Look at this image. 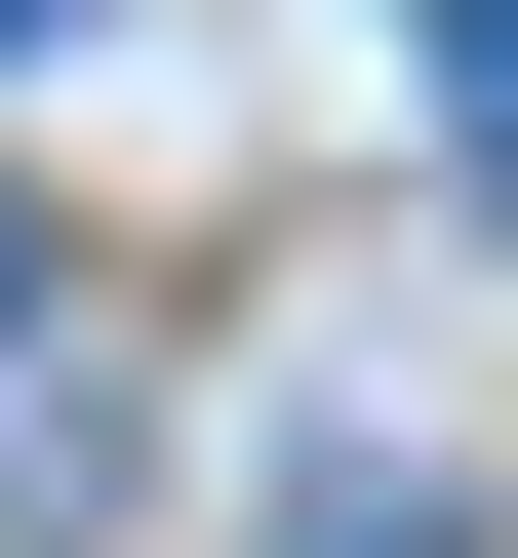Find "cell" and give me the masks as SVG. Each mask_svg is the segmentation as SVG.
<instances>
[{"label":"cell","instance_id":"obj_1","mask_svg":"<svg viewBox=\"0 0 518 558\" xmlns=\"http://www.w3.org/2000/svg\"><path fill=\"white\" fill-rule=\"evenodd\" d=\"M81 439H120V399H81V279H40V240H0V558H40V519H81Z\"/></svg>","mask_w":518,"mask_h":558},{"label":"cell","instance_id":"obj_2","mask_svg":"<svg viewBox=\"0 0 518 558\" xmlns=\"http://www.w3.org/2000/svg\"><path fill=\"white\" fill-rule=\"evenodd\" d=\"M438 81H479V160H518V0H479V40H438Z\"/></svg>","mask_w":518,"mask_h":558},{"label":"cell","instance_id":"obj_3","mask_svg":"<svg viewBox=\"0 0 518 558\" xmlns=\"http://www.w3.org/2000/svg\"><path fill=\"white\" fill-rule=\"evenodd\" d=\"M40 40H81V0H0V81H40Z\"/></svg>","mask_w":518,"mask_h":558}]
</instances>
